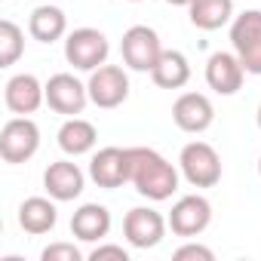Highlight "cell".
<instances>
[{"mask_svg":"<svg viewBox=\"0 0 261 261\" xmlns=\"http://www.w3.org/2000/svg\"><path fill=\"white\" fill-rule=\"evenodd\" d=\"M129 181L142 197L163 203L178 191V169L154 148H129Z\"/></svg>","mask_w":261,"mask_h":261,"instance_id":"cell-1","label":"cell"},{"mask_svg":"<svg viewBox=\"0 0 261 261\" xmlns=\"http://www.w3.org/2000/svg\"><path fill=\"white\" fill-rule=\"evenodd\" d=\"M178 169L194 188H215L221 181V157L209 142H188L178 154Z\"/></svg>","mask_w":261,"mask_h":261,"instance_id":"cell-2","label":"cell"},{"mask_svg":"<svg viewBox=\"0 0 261 261\" xmlns=\"http://www.w3.org/2000/svg\"><path fill=\"white\" fill-rule=\"evenodd\" d=\"M230 46L246 74L261 77V10H246L230 22Z\"/></svg>","mask_w":261,"mask_h":261,"instance_id":"cell-3","label":"cell"},{"mask_svg":"<svg viewBox=\"0 0 261 261\" xmlns=\"http://www.w3.org/2000/svg\"><path fill=\"white\" fill-rule=\"evenodd\" d=\"M40 151V129L31 117H13L0 129V157L7 163H28Z\"/></svg>","mask_w":261,"mask_h":261,"instance_id":"cell-4","label":"cell"},{"mask_svg":"<svg viewBox=\"0 0 261 261\" xmlns=\"http://www.w3.org/2000/svg\"><path fill=\"white\" fill-rule=\"evenodd\" d=\"M120 53H123V65L129 71H142V74H151L154 65L160 62L163 56V43H160V34L148 25H133L126 34H123V43H120Z\"/></svg>","mask_w":261,"mask_h":261,"instance_id":"cell-5","label":"cell"},{"mask_svg":"<svg viewBox=\"0 0 261 261\" xmlns=\"http://www.w3.org/2000/svg\"><path fill=\"white\" fill-rule=\"evenodd\" d=\"M111 43L98 28H77L65 40V59L77 71H95L108 62Z\"/></svg>","mask_w":261,"mask_h":261,"instance_id":"cell-6","label":"cell"},{"mask_svg":"<svg viewBox=\"0 0 261 261\" xmlns=\"http://www.w3.org/2000/svg\"><path fill=\"white\" fill-rule=\"evenodd\" d=\"M86 89H89V101L95 108L111 111V108H120L129 98V77H126V71L120 65H108L105 62L101 68L89 71Z\"/></svg>","mask_w":261,"mask_h":261,"instance_id":"cell-7","label":"cell"},{"mask_svg":"<svg viewBox=\"0 0 261 261\" xmlns=\"http://www.w3.org/2000/svg\"><path fill=\"white\" fill-rule=\"evenodd\" d=\"M166 227H169V221L157 209H148V206L129 209L126 218H123V233H126V243L133 249H154V246H160L163 237H166Z\"/></svg>","mask_w":261,"mask_h":261,"instance_id":"cell-8","label":"cell"},{"mask_svg":"<svg viewBox=\"0 0 261 261\" xmlns=\"http://www.w3.org/2000/svg\"><path fill=\"white\" fill-rule=\"evenodd\" d=\"M169 227L175 237H200L209 224H212V203L200 194H188V197H178L172 203V212H169Z\"/></svg>","mask_w":261,"mask_h":261,"instance_id":"cell-9","label":"cell"},{"mask_svg":"<svg viewBox=\"0 0 261 261\" xmlns=\"http://www.w3.org/2000/svg\"><path fill=\"white\" fill-rule=\"evenodd\" d=\"M46 105L56 111V114H65V117H77L83 114V108L89 105V89L86 83H80L74 74H53L46 80Z\"/></svg>","mask_w":261,"mask_h":261,"instance_id":"cell-10","label":"cell"},{"mask_svg":"<svg viewBox=\"0 0 261 261\" xmlns=\"http://www.w3.org/2000/svg\"><path fill=\"white\" fill-rule=\"evenodd\" d=\"M172 120H175V126L181 129V133L200 136V133H206V129L212 126L215 108H212L209 95H203V92H181L175 98V105H172Z\"/></svg>","mask_w":261,"mask_h":261,"instance_id":"cell-11","label":"cell"},{"mask_svg":"<svg viewBox=\"0 0 261 261\" xmlns=\"http://www.w3.org/2000/svg\"><path fill=\"white\" fill-rule=\"evenodd\" d=\"M89 178L105 188V191H114L120 185L129 181V148H101L98 154H92L89 160Z\"/></svg>","mask_w":261,"mask_h":261,"instance_id":"cell-12","label":"cell"},{"mask_svg":"<svg viewBox=\"0 0 261 261\" xmlns=\"http://www.w3.org/2000/svg\"><path fill=\"white\" fill-rule=\"evenodd\" d=\"M43 188H46V194H49L53 200L68 203V200H77V197L83 194L86 175H83V169H80L77 163H71V160H56V163H49L46 172H43Z\"/></svg>","mask_w":261,"mask_h":261,"instance_id":"cell-13","label":"cell"},{"mask_svg":"<svg viewBox=\"0 0 261 261\" xmlns=\"http://www.w3.org/2000/svg\"><path fill=\"white\" fill-rule=\"evenodd\" d=\"M4 101H7V108L13 114L28 117V114H34L46 101V83H40L34 74H16V77L7 80Z\"/></svg>","mask_w":261,"mask_h":261,"instance_id":"cell-14","label":"cell"},{"mask_svg":"<svg viewBox=\"0 0 261 261\" xmlns=\"http://www.w3.org/2000/svg\"><path fill=\"white\" fill-rule=\"evenodd\" d=\"M246 77L243 62L237 59V53H212L206 62V83L209 89H215L218 95H233L240 92Z\"/></svg>","mask_w":261,"mask_h":261,"instance_id":"cell-15","label":"cell"},{"mask_svg":"<svg viewBox=\"0 0 261 261\" xmlns=\"http://www.w3.org/2000/svg\"><path fill=\"white\" fill-rule=\"evenodd\" d=\"M71 233L83 243H101L111 233V212L101 203H83L71 215Z\"/></svg>","mask_w":261,"mask_h":261,"instance_id":"cell-16","label":"cell"},{"mask_svg":"<svg viewBox=\"0 0 261 261\" xmlns=\"http://www.w3.org/2000/svg\"><path fill=\"white\" fill-rule=\"evenodd\" d=\"M56 203L59 200H53V197H28L19 206V224H22V230L25 233H34V237L49 233L56 227V221H59Z\"/></svg>","mask_w":261,"mask_h":261,"instance_id":"cell-17","label":"cell"},{"mask_svg":"<svg viewBox=\"0 0 261 261\" xmlns=\"http://www.w3.org/2000/svg\"><path fill=\"white\" fill-rule=\"evenodd\" d=\"M188 19L200 31H218L233 22V0H191Z\"/></svg>","mask_w":261,"mask_h":261,"instance_id":"cell-18","label":"cell"},{"mask_svg":"<svg viewBox=\"0 0 261 261\" xmlns=\"http://www.w3.org/2000/svg\"><path fill=\"white\" fill-rule=\"evenodd\" d=\"M98 142V133L95 126L83 117H68L59 129V148L68 154V157H80V154H89Z\"/></svg>","mask_w":261,"mask_h":261,"instance_id":"cell-19","label":"cell"},{"mask_svg":"<svg viewBox=\"0 0 261 261\" xmlns=\"http://www.w3.org/2000/svg\"><path fill=\"white\" fill-rule=\"evenodd\" d=\"M151 80L160 89H181V86H188V80H191V62H188V56L178 53V49H163L160 62L151 71Z\"/></svg>","mask_w":261,"mask_h":261,"instance_id":"cell-20","label":"cell"},{"mask_svg":"<svg viewBox=\"0 0 261 261\" xmlns=\"http://www.w3.org/2000/svg\"><path fill=\"white\" fill-rule=\"evenodd\" d=\"M28 34L37 40V43H56L68 34V19L59 7H37L28 19Z\"/></svg>","mask_w":261,"mask_h":261,"instance_id":"cell-21","label":"cell"},{"mask_svg":"<svg viewBox=\"0 0 261 261\" xmlns=\"http://www.w3.org/2000/svg\"><path fill=\"white\" fill-rule=\"evenodd\" d=\"M22 53H25V31L13 19H4L0 22V68L16 65Z\"/></svg>","mask_w":261,"mask_h":261,"instance_id":"cell-22","label":"cell"},{"mask_svg":"<svg viewBox=\"0 0 261 261\" xmlns=\"http://www.w3.org/2000/svg\"><path fill=\"white\" fill-rule=\"evenodd\" d=\"M43 261H80L83 252L74 246V243H49L43 252H40Z\"/></svg>","mask_w":261,"mask_h":261,"instance_id":"cell-23","label":"cell"},{"mask_svg":"<svg viewBox=\"0 0 261 261\" xmlns=\"http://www.w3.org/2000/svg\"><path fill=\"white\" fill-rule=\"evenodd\" d=\"M172 258H175V261H212L215 252H212L209 246H203V243H185V246L175 249Z\"/></svg>","mask_w":261,"mask_h":261,"instance_id":"cell-24","label":"cell"},{"mask_svg":"<svg viewBox=\"0 0 261 261\" xmlns=\"http://www.w3.org/2000/svg\"><path fill=\"white\" fill-rule=\"evenodd\" d=\"M92 261H105V258H117V261H129V252L123 246H114V243H98L92 252H89Z\"/></svg>","mask_w":261,"mask_h":261,"instance_id":"cell-25","label":"cell"},{"mask_svg":"<svg viewBox=\"0 0 261 261\" xmlns=\"http://www.w3.org/2000/svg\"><path fill=\"white\" fill-rule=\"evenodd\" d=\"M166 4H172V7H188L191 0H166Z\"/></svg>","mask_w":261,"mask_h":261,"instance_id":"cell-26","label":"cell"},{"mask_svg":"<svg viewBox=\"0 0 261 261\" xmlns=\"http://www.w3.org/2000/svg\"><path fill=\"white\" fill-rule=\"evenodd\" d=\"M255 117H258V129H261V105H258V114Z\"/></svg>","mask_w":261,"mask_h":261,"instance_id":"cell-27","label":"cell"},{"mask_svg":"<svg viewBox=\"0 0 261 261\" xmlns=\"http://www.w3.org/2000/svg\"><path fill=\"white\" fill-rule=\"evenodd\" d=\"M258 175H261V157H258Z\"/></svg>","mask_w":261,"mask_h":261,"instance_id":"cell-28","label":"cell"},{"mask_svg":"<svg viewBox=\"0 0 261 261\" xmlns=\"http://www.w3.org/2000/svg\"><path fill=\"white\" fill-rule=\"evenodd\" d=\"M129 4H142V0H129Z\"/></svg>","mask_w":261,"mask_h":261,"instance_id":"cell-29","label":"cell"}]
</instances>
